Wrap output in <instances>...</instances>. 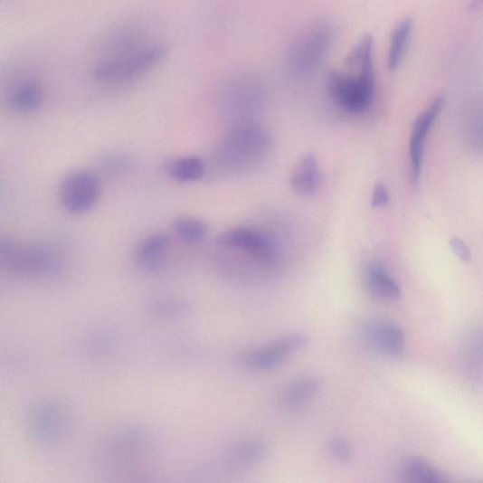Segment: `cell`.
Masks as SVG:
<instances>
[{
  "label": "cell",
  "instance_id": "cell-1",
  "mask_svg": "<svg viewBox=\"0 0 483 483\" xmlns=\"http://www.w3.org/2000/svg\"><path fill=\"white\" fill-rule=\"evenodd\" d=\"M337 28L329 19H319L307 26L291 42L287 64L294 74L309 77L315 74L337 38Z\"/></svg>",
  "mask_w": 483,
  "mask_h": 483
},
{
  "label": "cell",
  "instance_id": "cell-2",
  "mask_svg": "<svg viewBox=\"0 0 483 483\" xmlns=\"http://www.w3.org/2000/svg\"><path fill=\"white\" fill-rule=\"evenodd\" d=\"M0 265L8 272L20 276H52L62 270L63 258L56 248L48 244L26 243L3 237Z\"/></svg>",
  "mask_w": 483,
  "mask_h": 483
},
{
  "label": "cell",
  "instance_id": "cell-3",
  "mask_svg": "<svg viewBox=\"0 0 483 483\" xmlns=\"http://www.w3.org/2000/svg\"><path fill=\"white\" fill-rule=\"evenodd\" d=\"M166 55L163 43L147 45L125 56L103 60L95 68L94 78L106 85L128 83L156 68Z\"/></svg>",
  "mask_w": 483,
  "mask_h": 483
},
{
  "label": "cell",
  "instance_id": "cell-4",
  "mask_svg": "<svg viewBox=\"0 0 483 483\" xmlns=\"http://www.w3.org/2000/svg\"><path fill=\"white\" fill-rule=\"evenodd\" d=\"M326 85L328 95L340 107L351 113L364 112L374 99V62L365 65L357 75L333 71L327 74Z\"/></svg>",
  "mask_w": 483,
  "mask_h": 483
},
{
  "label": "cell",
  "instance_id": "cell-5",
  "mask_svg": "<svg viewBox=\"0 0 483 483\" xmlns=\"http://www.w3.org/2000/svg\"><path fill=\"white\" fill-rule=\"evenodd\" d=\"M100 182L98 175L88 170L69 173L59 188V199L62 208L71 214L90 212L98 203Z\"/></svg>",
  "mask_w": 483,
  "mask_h": 483
},
{
  "label": "cell",
  "instance_id": "cell-6",
  "mask_svg": "<svg viewBox=\"0 0 483 483\" xmlns=\"http://www.w3.org/2000/svg\"><path fill=\"white\" fill-rule=\"evenodd\" d=\"M445 105V97L437 96L413 123L410 139L412 180L414 185L421 181L424 148L429 131Z\"/></svg>",
  "mask_w": 483,
  "mask_h": 483
},
{
  "label": "cell",
  "instance_id": "cell-7",
  "mask_svg": "<svg viewBox=\"0 0 483 483\" xmlns=\"http://www.w3.org/2000/svg\"><path fill=\"white\" fill-rule=\"evenodd\" d=\"M218 243L243 250L261 261L272 260L276 253L274 242L269 236L250 228L232 229L218 238Z\"/></svg>",
  "mask_w": 483,
  "mask_h": 483
},
{
  "label": "cell",
  "instance_id": "cell-8",
  "mask_svg": "<svg viewBox=\"0 0 483 483\" xmlns=\"http://www.w3.org/2000/svg\"><path fill=\"white\" fill-rule=\"evenodd\" d=\"M308 344L309 337L304 334L285 336L271 345L257 350L249 357L248 364L258 370L271 369Z\"/></svg>",
  "mask_w": 483,
  "mask_h": 483
},
{
  "label": "cell",
  "instance_id": "cell-9",
  "mask_svg": "<svg viewBox=\"0 0 483 483\" xmlns=\"http://www.w3.org/2000/svg\"><path fill=\"white\" fill-rule=\"evenodd\" d=\"M368 341L381 354L396 358L403 355L405 350V336L402 328L390 321H377L366 327Z\"/></svg>",
  "mask_w": 483,
  "mask_h": 483
},
{
  "label": "cell",
  "instance_id": "cell-10",
  "mask_svg": "<svg viewBox=\"0 0 483 483\" xmlns=\"http://www.w3.org/2000/svg\"><path fill=\"white\" fill-rule=\"evenodd\" d=\"M43 99V88L33 79H24L12 86L6 103L16 116H30L38 111Z\"/></svg>",
  "mask_w": 483,
  "mask_h": 483
},
{
  "label": "cell",
  "instance_id": "cell-11",
  "mask_svg": "<svg viewBox=\"0 0 483 483\" xmlns=\"http://www.w3.org/2000/svg\"><path fill=\"white\" fill-rule=\"evenodd\" d=\"M321 175L317 158L306 153L296 165L291 174V186L304 196L315 194L320 185Z\"/></svg>",
  "mask_w": 483,
  "mask_h": 483
},
{
  "label": "cell",
  "instance_id": "cell-12",
  "mask_svg": "<svg viewBox=\"0 0 483 483\" xmlns=\"http://www.w3.org/2000/svg\"><path fill=\"white\" fill-rule=\"evenodd\" d=\"M269 450V444L260 439L241 442L231 449L228 463L236 469H251L260 464Z\"/></svg>",
  "mask_w": 483,
  "mask_h": 483
},
{
  "label": "cell",
  "instance_id": "cell-13",
  "mask_svg": "<svg viewBox=\"0 0 483 483\" xmlns=\"http://www.w3.org/2000/svg\"><path fill=\"white\" fill-rule=\"evenodd\" d=\"M169 247V238L165 233H153L142 239L135 251L138 265L146 270H155L159 266Z\"/></svg>",
  "mask_w": 483,
  "mask_h": 483
},
{
  "label": "cell",
  "instance_id": "cell-14",
  "mask_svg": "<svg viewBox=\"0 0 483 483\" xmlns=\"http://www.w3.org/2000/svg\"><path fill=\"white\" fill-rule=\"evenodd\" d=\"M319 387L320 383L315 377L296 380L280 390L278 402L287 408L300 407L314 398Z\"/></svg>",
  "mask_w": 483,
  "mask_h": 483
},
{
  "label": "cell",
  "instance_id": "cell-15",
  "mask_svg": "<svg viewBox=\"0 0 483 483\" xmlns=\"http://www.w3.org/2000/svg\"><path fill=\"white\" fill-rule=\"evenodd\" d=\"M164 169L171 180L184 184L200 181L206 173L205 164L196 156L172 158L166 163Z\"/></svg>",
  "mask_w": 483,
  "mask_h": 483
},
{
  "label": "cell",
  "instance_id": "cell-16",
  "mask_svg": "<svg viewBox=\"0 0 483 483\" xmlns=\"http://www.w3.org/2000/svg\"><path fill=\"white\" fill-rule=\"evenodd\" d=\"M144 34L142 30L135 26H126L115 31L106 42V49L109 58H117L136 52L143 46Z\"/></svg>",
  "mask_w": 483,
  "mask_h": 483
},
{
  "label": "cell",
  "instance_id": "cell-17",
  "mask_svg": "<svg viewBox=\"0 0 483 483\" xmlns=\"http://www.w3.org/2000/svg\"><path fill=\"white\" fill-rule=\"evenodd\" d=\"M365 275L368 289L373 295L384 300H397L402 297L398 282L378 263H369Z\"/></svg>",
  "mask_w": 483,
  "mask_h": 483
},
{
  "label": "cell",
  "instance_id": "cell-18",
  "mask_svg": "<svg viewBox=\"0 0 483 483\" xmlns=\"http://www.w3.org/2000/svg\"><path fill=\"white\" fill-rule=\"evenodd\" d=\"M413 21L412 18H405L394 28L390 41L387 64L390 71H396L405 55L408 43L412 35Z\"/></svg>",
  "mask_w": 483,
  "mask_h": 483
},
{
  "label": "cell",
  "instance_id": "cell-19",
  "mask_svg": "<svg viewBox=\"0 0 483 483\" xmlns=\"http://www.w3.org/2000/svg\"><path fill=\"white\" fill-rule=\"evenodd\" d=\"M173 230L180 240L186 244L201 243L208 233L207 224L199 218L184 216L173 223Z\"/></svg>",
  "mask_w": 483,
  "mask_h": 483
},
{
  "label": "cell",
  "instance_id": "cell-20",
  "mask_svg": "<svg viewBox=\"0 0 483 483\" xmlns=\"http://www.w3.org/2000/svg\"><path fill=\"white\" fill-rule=\"evenodd\" d=\"M406 474L415 482L437 483L448 480L446 476L422 459H412L406 466Z\"/></svg>",
  "mask_w": 483,
  "mask_h": 483
},
{
  "label": "cell",
  "instance_id": "cell-21",
  "mask_svg": "<svg viewBox=\"0 0 483 483\" xmlns=\"http://www.w3.org/2000/svg\"><path fill=\"white\" fill-rule=\"evenodd\" d=\"M468 356L473 366L483 367V335L478 334L471 337L468 345Z\"/></svg>",
  "mask_w": 483,
  "mask_h": 483
},
{
  "label": "cell",
  "instance_id": "cell-22",
  "mask_svg": "<svg viewBox=\"0 0 483 483\" xmlns=\"http://www.w3.org/2000/svg\"><path fill=\"white\" fill-rule=\"evenodd\" d=\"M329 451L341 462H349L354 458V450L350 444L342 438H336L329 444Z\"/></svg>",
  "mask_w": 483,
  "mask_h": 483
},
{
  "label": "cell",
  "instance_id": "cell-23",
  "mask_svg": "<svg viewBox=\"0 0 483 483\" xmlns=\"http://www.w3.org/2000/svg\"><path fill=\"white\" fill-rule=\"evenodd\" d=\"M101 168L107 173H120L127 168L128 161L120 156H109L101 161Z\"/></svg>",
  "mask_w": 483,
  "mask_h": 483
},
{
  "label": "cell",
  "instance_id": "cell-24",
  "mask_svg": "<svg viewBox=\"0 0 483 483\" xmlns=\"http://www.w3.org/2000/svg\"><path fill=\"white\" fill-rule=\"evenodd\" d=\"M389 203V193L385 185L382 182L376 184L372 194L371 205L373 208L381 209Z\"/></svg>",
  "mask_w": 483,
  "mask_h": 483
},
{
  "label": "cell",
  "instance_id": "cell-25",
  "mask_svg": "<svg viewBox=\"0 0 483 483\" xmlns=\"http://www.w3.org/2000/svg\"><path fill=\"white\" fill-rule=\"evenodd\" d=\"M450 246L459 260L469 262L471 260V251L462 239L452 237L450 240Z\"/></svg>",
  "mask_w": 483,
  "mask_h": 483
},
{
  "label": "cell",
  "instance_id": "cell-26",
  "mask_svg": "<svg viewBox=\"0 0 483 483\" xmlns=\"http://www.w3.org/2000/svg\"><path fill=\"white\" fill-rule=\"evenodd\" d=\"M483 5V0H475L474 4H473V8H478V7H481Z\"/></svg>",
  "mask_w": 483,
  "mask_h": 483
}]
</instances>
